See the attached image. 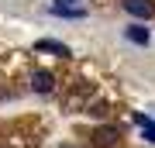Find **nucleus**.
Returning <instances> with one entry per match:
<instances>
[{
    "label": "nucleus",
    "instance_id": "3",
    "mask_svg": "<svg viewBox=\"0 0 155 148\" xmlns=\"http://www.w3.org/2000/svg\"><path fill=\"white\" fill-rule=\"evenodd\" d=\"M35 52H48V55H59V59H66V55H69V45L52 41V38H38V41H35Z\"/></svg>",
    "mask_w": 155,
    "mask_h": 148
},
{
    "label": "nucleus",
    "instance_id": "6",
    "mask_svg": "<svg viewBox=\"0 0 155 148\" xmlns=\"http://www.w3.org/2000/svg\"><path fill=\"white\" fill-rule=\"evenodd\" d=\"M52 14L55 17H86L83 7H55V4H52Z\"/></svg>",
    "mask_w": 155,
    "mask_h": 148
},
{
    "label": "nucleus",
    "instance_id": "5",
    "mask_svg": "<svg viewBox=\"0 0 155 148\" xmlns=\"http://www.w3.org/2000/svg\"><path fill=\"white\" fill-rule=\"evenodd\" d=\"M117 138H121L117 127H97V131H93V145H97V148H110Z\"/></svg>",
    "mask_w": 155,
    "mask_h": 148
},
{
    "label": "nucleus",
    "instance_id": "4",
    "mask_svg": "<svg viewBox=\"0 0 155 148\" xmlns=\"http://www.w3.org/2000/svg\"><path fill=\"white\" fill-rule=\"evenodd\" d=\"M52 86H55V76H52V72L38 69L31 76V90H35V93H52Z\"/></svg>",
    "mask_w": 155,
    "mask_h": 148
},
{
    "label": "nucleus",
    "instance_id": "1",
    "mask_svg": "<svg viewBox=\"0 0 155 148\" xmlns=\"http://www.w3.org/2000/svg\"><path fill=\"white\" fill-rule=\"evenodd\" d=\"M121 4H124V11L131 17H138V21H145V17L155 14V0H121Z\"/></svg>",
    "mask_w": 155,
    "mask_h": 148
},
{
    "label": "nucleus",
    "instance_id": "8",
    "mask_svg": "<svg viewBox=\"0 0 155 148\" xmlns=\"http://www.w3.org/2000/svg\"><path fill=\"white\" fill-rule=\"evenodd\" d=\"M79 0H55V7H76Z\"/></svg>",
    "mask_w": 155,
    "mask_h": 148
},
{
    "label": "nucleus",
    "instance_id": "7",
    "mask_svg": "<svg viewBox=\"0 0 155 148\" xmlns=\"http://www.w3.org/2000/svg\"><path fill=\"white\" fill-rule=\"evenodd\" d=\"M90 114H93V117H107V107H104V104H93V107H90Z\"/></svg>",
    "mask_w": 155,
    "mask_h": 148
},
{
    "label": "nucleus",
    "instance_id": "2",
    "mask_svg": "<svg viewBox=\"0 0 155 148\" xmlns=\"http://www.w3.org/2000/svg\"><path fill=\"white\" fill-rule=\"evenodd\" d=\"M124 38L131 41V45H148V41H152V31H148V28H141L138 21H134V24H127V28H124Z\"/></svg>",
    "mask_w": 155,
    "mask_h": 148
}]
</instances>
